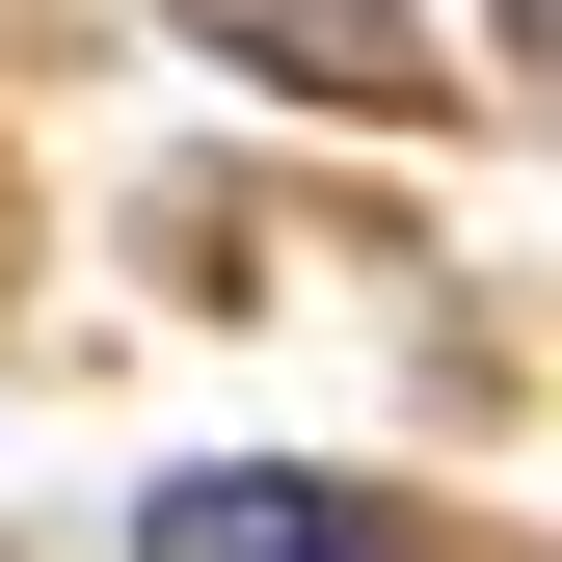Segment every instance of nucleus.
Segmentation results:
<instances>
[{
    "label": "nucleus",
    "mask_w": 562,
    "mask_h": 562,
    "mask_svg": "<svg viewBox=\"0 0 562 562\" xmlns=\"http://www.w3.org/2000/svg\"><path fill=\"white\" fill-rule=\"evenodd\" d=\"M134 562H402L348 482H268V456H215V482H161L134 509Z\"/></svg>",
    "instance_id": "f257e3e1"
},
{
    "label": "nucleus",
    "mask_w": 562,
    "mask_h": 562,
    "mask_svg": "<svg viewBox=\"0 0 562 562\" xmlns=\"http://www.w3.org/2000/svg\"><path fill=\"white\" fill-rule=\"evenodd\" d=\"M509 27H562V0H509Z\"/></svg>",
    "instance_id": "f03ea898"
}]
</instances>
